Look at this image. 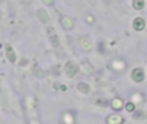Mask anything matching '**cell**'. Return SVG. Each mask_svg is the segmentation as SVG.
Returning <instances> with one entry per match:
<instances>
[{"label": "cell", "mask_w": 147, "mask_h": 124, "mask_svg": "<svg viewBox=\"0 0 147 124\" xmlns=\"http://www.w3.org/2000/svg\"><path fill=\"white\" fill-rule=\"evenodd\" d=\"M62 25L65 26V28H71L72 27V21L70 20V18H67V17H63L62 18Z\"/></svg>", "instance_id": "30bf717a"}, {"label": "cell", "mask_w": 147, "mask_h": 124, "mask_svg": "<svg viewBox=\"0 0 147 124\" xmlns=\"http://www.w3.org/2000/svg\"><path fill=\"white\" fill-rule=\"evenodd\" d=\"M133 27L137 31H142L145 28V21H143V18H141V17L136 18L134 22H133Z\"/></svg>", "instance_id": "3957f363"}, {"label": "cell", "mask_w": 147, "mask_h": 124, "mask_svg": "<svg viewBox=\"0 0 147 124\" xmlns=\"http://www.w3.org/2000/svg\"><path fill=\"white\" fill-rule=\"evenodd\" d=\"M38 17L41 20V22H48L49 18H48V14H47V12L44 9H40L38 12Z\"/></svg>", "instance_id": "52a82bcc"}, {"label": "cell", "mask_w": 147, "mask_h": 124, "mask_svg": "<svg viewBox=\"0 0 147 124\" xmlns=\"http://www.w3.org/2000/svg\"><path fill=\"white\" fill-rule=\"evenodd\" d=\"M78 89L81 92V93H89V91H90V88H89V85L86 83H80L78 85Z\"/></svg>", "instance_id": "9c48e42d"}, {"label": "cell", "mask_w": 147, "mask_h": 124, "mask_svg": "<svg viewBox=\"0 0 147 124\" xmlns=\"http://www.w3.org/2000/svg\"><path fill=\"white\" fill-rule=\"evenodd\" d=\"M5 51H7V57H8V60H9L10 62H14V61H16L14 52H13L12 47H10L9 44H7V45H5Z\"/></svg>", "instance_id": "5b68a950"}, {"label": "cell", "mask_w": 147, "mask_h": 124, "mask_svg": "<svg viewBox=\"0 0 147 124\" xmlns=\"http://www.w3.org/2000/svg\"><path fill=\"white\" fill-rule=\"evenodd\" d=\"M65 70H66V73L69 76H74L76 73H78L79 67L74 62H69V63H66V66H65Z\"/></svg>", "instance_id": "7a4b0ae2"}, {"label": "cell", "mask_w": 147, "mask_h": 124, "mask_svg": "<svg viewBox=\"0 0 147 124\" xmlns=\"http://www.w3.org/2000/svg\"><path fill=\"white\" fill-rule=\"evenodd\" d=\"M111 107L114 110H120L123 107V100L121 98H114L111 101Z\"/></svg>", "instance_id": "8992f818"}, {"label": "cell", "mask_w": 147, "mask_h": 124, "mask_svg": "<svg viewBox=\"0 0 147 124\" xmlns=\"http://www.w3.org/2000/svg\"><path fill=\"white\" fill-rule=\"evenodd\" d=\"M124 119L120 115H111L107 118V124H123Z\"/></svg>", "instance_id": "277c9868"}, {"label": "cell", "mask_w": 147, "mask_h": 124, "mask_svg": "<svg viewBox=\"0 0 147 124\" xmlns=\"http://www.w3.org/2000/svg\"><path fill=\"white\" fill-rule=\"evenodd\" d=\"M145 7V0H133V8L137 10H141Z\"/></svg>", "instance_id": "ba28073f"}, {"label": "cell", "mask_w": 147, "mask_h": 124, "mask_svg": "<svg viewBox=\"0 0 147 124\" xmlns=\"http://www.w3.org/2000/svg\"><path fill=\"white\" fill-rule=\"evenodd\" d=\"M125 107H127V111H129V112L134 111V104H132V102H128Z\"/></svg>", "instance_id": "7c38bea8"}, {"label": "cell", "mask_w": 147, "mask_h": 124, "mask_svg": "<svg viewBox=\"0 0 147 124\" xmlns=\"http://www.w3.org/2000/svg\"><path fill=\"white\" fill-rule=\"evenodd\" d=\"M88 22H93V17H88Z\"/></svg>", "instance_id": "9a60e30c"}, {"label": "cell", "mask_w": 147, "mask_h": 124, "mask_svg": "<svg viewBox=\"0 0 147 124\" xmlns=\"http://www.w3.org/2000/svg\"><path fill=\"white\" fill-rule=\"evenodd\" d=\"M45 4H53V0H44Z\"/></svg>", "instance_id": "5bb4252c"}, {"label": "cell", "mask_w": 147, "mask_h": 124, "mask_svg": "<svg viewBox=\"0 0 147 124\" xmlns=\"http://www.w3.org/2000/svg\"><path fill=\"white\" fill-rule=\"evenodd\" d=\"M81 45H83L84 47V48H85V49H90V44H89L88 43V40H85V39H84V40L83 41H81Z\"/></svg>", "instance_id": "4fadbf2b"}, {"label": "cell", "mask_w": 147, "mask_h": 124, "mask_svg": "<svg viewBox=\"0 0 147 124\" xmlns=\"http://www.w3.org/2000/svg\"><path fill=\"white\" fill-rule=\"evenodd\" d=\"M132 78L134 81H137V83H141V81L143 80V78H145V74H143V70L142 68H134L132 73Z\"/></svg>", "instance_id": "6da1fadb"}, {"label": "cell", "mask_w": 147, "mask_h": 124, "mask_svg": "<svg viewBox=\"0 0 147 124\" xmlns=\"http://www.w3.org/2000/svg\"><path fill=\"white\" fill-rule=\"evenodd\" d=\"M49 31V30H48ZM49 34L52 35V43H53V45H58V39H57V36H56V34L53 33V28H51V31H49Z\"/></svg>", "instance_id": "8fae6325"}]
</instances>
